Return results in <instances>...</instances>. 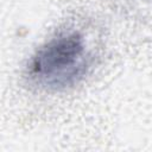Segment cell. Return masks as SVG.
I'll return each mask as SVG.
<instances>
[{
  "mask_svg": "<svg viewBox=\"0 0 152 152\" xmlns=\"http://www.w3.org/2000/svg\"><path fill=\"white\" fill-rule=\"evenodd\" d=\"M94 55L77 30L62 31L43 44L30 58L26 77L30 83L45 90L72 87L89 71Z\"/></svg>",
  "mask_w": 152,
  "mask_h": 152,
  "instance_id": "6da1fadb",
  "label": "cell"
}]
</instances>
